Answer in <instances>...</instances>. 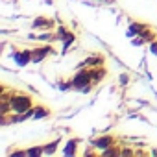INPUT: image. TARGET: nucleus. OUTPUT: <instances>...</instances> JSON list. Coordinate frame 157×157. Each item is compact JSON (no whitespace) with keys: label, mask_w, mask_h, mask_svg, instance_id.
Returning a JSON list of instances; mask_svg holds the SVG:
<instances>
[{"label":"nucleus","mask_w":157,"mask_h":157,"mask_svg":"<svg viewBox=\"0 0 157 157\" xmlns=\"http://www.w3.org/2000/svg\"><path fill=\"white\" fill-rule=\"evenodd\" d=\"M10 107H11L13 113L24 115V113H28L30 109H33V100H32V96H28V94L11 93V96H10Z\"/></svg>","instance_id":"f257e3e1"},{"label":"nucleus","mask_w":157,"mask_h":157,"mask_svg":"<svg viewBox=\"0 0 157 157\" xmlns=\"http://www.w3.org/2000/svg\"><path fill=\"white\" fill-rule=\"evenodd\" d=\"M91 83H93V72L89 70H80L74 78H72V87L74 89H80L82 93L91 91Z\"/></svg>","instance_id":"f03ea898"},{"label":"nucleus","mask_w":157,"mask_h":157,"mask_svg":"<svg viewBox=\"0 0 157 157\" xmlns=\"http://www.w3.org/2000/svg\"><path fill=\"white\" fill-rule=\"evenodd\" d=\"M48 54H50V46L35 48V50H32V61H33V63H39V61H43Z\"/></svg>","instance_id":"7ed1b4c3"},{"label":"nucleus","mask_w":157,"mask_h":157,"mask_svg":"<svg viewBox=\"0 0 157 157\" xmlns=\"http://www.w3.org/2000/svg\"><path fill=\"white\" fill-rule=\"evenodd\" d=\"M94 146H96V148H100V150H107V148L115 146V139H113V137H109V135L100 137V139H96V140H94Z\"/></svg>","instance_id":"20e7f679"},{"label":"nucleus","mask_w":157,"mask_h":157,"mask_svg":"<svg viewBox=\"0 0 157 157\" xmlns=\"http://www.w3.org/2000/svg\"><path fill=\"white\" fill-rule=\"evenodd\" d=\"M15 61H17L21 67L28 65V63L32 61V52H17V54H15Z\"/></svg>","instance_id":"39448f33"},{"label":"nucleus","mask_w":157,"mask_h":157,"mask_svg":"<svg viewBox=\"0 0 157 157\" xmlns=\"http://www.w3.org/2000/svg\"><path fill=\"white\" fill-rule=\"evenodd\" d=\"M48 115H50V109L44 107V105H37L35 111H33V118H35V120H41V118H44V117H48Z\"/></svg>","instance_id":"423d86ee"},{"label":"nucleus","mask_w":157,"mask_h":157,"mask_svg":"<svg viewBox=\"0 0 157 157\" xmlns=\"http://www.w3.org/2000/svg\"><path fill=\"white\" fill-rule=\"evenodd\" d=\"M76 151H78V140L70 139V140L67 142V146H65L63 153H65V155H76Z\"/></svg>","instance_id":"0eeeda50"},{"label":"nucleus","mask_w":157,"mask_h":157,"mask_svg":"<svg viewBox=\"0 0 157 157\" xmlns=\"http://www.w3.org/2000/svg\"><path fill=\"white\" fill-rule=\"evenodd\" d=\"M91 72H93V83H98L102 78H105V68H102V67L91 68Z\"/></svg>","instance_id":"6e6552de"},{"label":"nucleus","mask_w":157,"mask_h":157,"mask_svg":"<svg viewBox=\"0 0 157 157\" xmlns=\"http://www.w3.org/2000/svg\"><path fill=\"white\" fill-rule=\"evenodd\" d=\"M142 30H146V26H144V24H131V26H129L128 35H139Z\"/></svg>","instance_id":"1a4fd4ad"},{"label":"nucleus","mask_w":157,"mask_h":157,"mask_svg":"<svg viewBox=\"0 0 157 157\" xmlns=\"http://www.w3.org/2000/svg\"><path fill=\"white\" fill-rule=\"evenodd\" d=\"M41 153H44V146H33L26 150V155H41Z\"/></svg>","instance_id":"9d476101"},{"label":"nucleus","mask_w":157,"mask_h":157,"mask_svg":"<svg viewBox=\"0 0 157 157\" xmlns=\"http://www.w3.org/2000/svg\"><path fill=\"white\" fill-rule=\"evenodd\" d=\"M102 155H105V157H111V155H120V150H118L117 146H111V148L104 150V151H102Z\"/></svg>","instance_id":"9b49d317"},{"label":"nucleus","mask_w":157,"mask_h":157,"mask_svg":"<svg viewBox=\"0 0 157 157\" xmlns=\"http://www.w3.org/2000/svg\"><path fill=\"white\" fill-rule=\"evenodd\" d=\"M39 26H50V21H46V19H44V17H39V19H37V21H35V22H33V28H35V30H37V28H39Z\"/></svg>","instance_id":"f8f14e48"},{"label":"nucleus","mask_w":157,"mask_h":157,"mask_svg":"<svg viewBox=\"0 0 157 157\" xmlns=\"http://www.w3.org/2000/svg\"><path fill=\"white\" fill-rule=\"evenodd\" d=\"M57 144H59V140H54V142L46 144V146H44V153H54L56 148H57Z\"/></svg>","instance_id":"ddd939ff"},{"label":"nucleus","mask_w":157,"mask_h":157,"mask_svg":"<svg viewBox=\"0 0 157 157\" xmlns=\"http://www.w3.org/2000/svg\"><path fill=\"white\" fill-rule=\"evenodd\" d=\"M133 150H120V155H131Z\"/></svg>","instance_id":"4468645a"},{"label":"nucleus","mask_w":157,"mask_h":157,"mask_svg":"<svg viewBox=\"0 0 157 157\" xmlns=\"http://www.w3.org/2000/svg\"><path fill=\"white\" fill-rule=\"evenodd\" d=\"M151 153H153V155H157V150H153V151H151Z\"/></svg>","instance_id":"2eb2a0df"}]
</instances>
